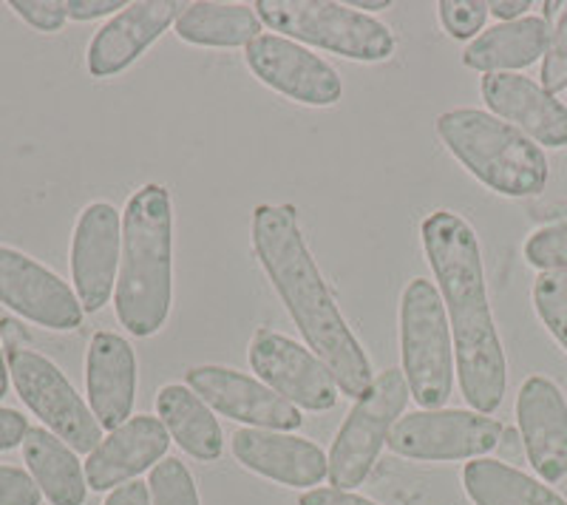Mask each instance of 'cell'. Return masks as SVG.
Listing matches in <instances>:
<instances>
[{"instance_id": "cell-33", "label": "cell", "mask_w": 567, "mask_h": 505, "mask_svg": "<svg viewBox=\"0 0 567 505\" xmlns=\"http://www.w3.org/2000/svg\"><path fill=\"white\" fill-rule=\"evenodd\" d=\"M298 505H381V503L361 497V494L341 492V488H310L307 494H301Z\"/></svg>"}, {"instance_id": "cell-9", "label": "cell", "mask_w": 567, "mask_h": 505, "mask_svg": "<svg viewBox=\"0 0 567 505\" xmlns=\"http://www.w3.org/2000/svg\"><path fill=\"white\" fill-rule=\"evenodd\" d=\"M503 432V423L474 409H420L394 423L386 446L409 461H477L499 446Z\"/></svg>"}, {"instance_id": "cell-5", "label": "cell", "mask_w": 567, "mask_h": 505, "mask_svg": "<svg viewBox=\"0 0 567 505\" xmlns=\"http://www.w3.org/2000/svg\"><path fill=\"white\" fill-rule=\"evenodd\" d=\"M400 358L414 403L443 409L454 389V338L443 296L429 279L409 281L400 296Z\"/></svg>"}, {"instance_id": "cell-27", "label": "cell", "mask_w": 567, "mask_h": 505, "mask_svg": "<svg viewBox=\"0 0 567 505\" xmlns=\"http://www.w3.org/2000/svg\"><path fill=\"white\" fill-rule=\"evenodd\" d=\"M151 505H199L194 474L176 457H165L151 468Z\"/></svg>"}, {"instance_id": "cell-13", "label": "cell", "mask_w": 567, "mask_h": 505, "mask_svg": "<svg viewBox=\"0 0 567 505\" xmlns=\"http://www.w3.org/2000/svg\"><path fill=\"white\" fill-rule=\"evenodd\" d=\"M185 378L187 389H194L213 412H219L230 421L247 423V429H267V432L301 429V409L284 401L278 392L245 372L205 363V367L187 370Z\"/></svg>"}, {"instance_id": "cell-34", "label": "cell", "mask_w": 567, "mask_h": 505, "mask_svg": "<svg viewBox=\"0 0 567 505\" xmlns=\"http://www.w3.org/2000/svg\"><path fill=\"white\" fill-rule=\"evenodd\" d=\"M125 3L120 0H69L65 3V14L71 20H97L105 18V14L123 12Z\"/></svg>"}, {"instance_id": "cell-32", "label": "cell", "mask_w": 567, "mask_h": 505, "mask_svg": "<svg viewBox=\"0 0 567 505\" xmlns=\"http://www.w3.org/2000/svg\"><path fill=\"white\" fill-rule=\"evenodd\" d=\"M0 505H40V488L32 474L0 466Z\"/></svg>"}, {"instance_id": "cell-41", "label": "cell", "mask_w": 567, "mask_h": 505, "mask_svg": "<svg viewBox=\"0 0 567 505\" xmlns=\"http://www.w3.org/2000/svg\"><path fill=\"white\" fill-rule=\"evenodd\" d=\"M9 389V363H7V355H3V350H0V398L7 395Z\"/></svg>"}, {"instance_id": "cell-15", "label": "cell", "mask_w": 567, "mask_h": 505, "mask_svg": "<svg viewBox=\"0 0 567 505\" xmlns=\"http://www.w3.org/2000/svg\"><path fill=\"white\" fill-rule=\"evenodd\" d=\"M516 421L530 466L545 483L567 477V403L548 378L534 375L519 387Z\"/></svg>"}, {"instance_id": "cell-6", "label": "cell", "mask_w": 567, "mask_h": 505, "mask_svg": "<svg viewBox=\"0 0 567 505\" xmlns=\"http://www.w3.org/2000/svg\"><path fill=\"white\" fill-rule=\"evenodd\" d=\"M256 14L281 38H296L354 63H383L398 45L381 20L327 0H258Z\"/></svg>"}, {"instance_id": "cell-31", "label": "cell", "mask_w": 567, "mask_h": 505, "mask_svg": "<svg viewBox=\"0 0 567 505\" xmlns=\"http://www.w3.org/2000/svg\"><path fill=\"white\" fill-rule=\"evenodd\" d=\"M9 9L38 32H60L65 18H69L65 3H60V0H12Z\"/></svg>"}, {"instance_id": "cell-18", "label": "cell", "mask_w": 567, "mask_h": 505, "mask_svg": "<svg viewBox=\"0 0 567 505\" xmlns=\"http://www.w3.org/2000/svg\"><path fill=\"white\" fill-rule=\"evenodd\" d=\"M187 3H165V0H148V3H128L123 12L100 29L89 43V72L94 78H114L125 72L140 54L151 49L171 23H176Z\"/></svg>"}, {"instance_id": "cell-25", "label": "cell", "mask_w": 567, "mask_h": 505, "mask_svg": "<svg viewBox=\"0 0 567 505\" xmlns=\"http://www.w3.org/2000/svg\"><path fill=\"white\" fill-rule=\"evenodd\" d=\"M174 27L176 38L190 45L247 49L261 32V20L245 3H187Z\"/></svg>"}, {"instance_id": "cell-40", "label": "cell", "mask_w": 567, "mask_h": 505, "mask_svg": "<svg viewBox=\"0 0 567 505\" xmlns=\"http://www.w3.org/2000/svg\"><path fill=\"white\" fill-rule=\"evenodd\" d=\"M389 7H392L389 0H354L352 3V9H358V12H361V9H367V14L381 12V9H389Z\"/></svg>"}, {"instance_id": "cell-21", "label": "cell", "mask_w": 567, "mask_h": 505, "mask_svg": "<svg viewBox=\"0 0 567 505\" xmlns=\"http://www.w3.org/2000/svg\"><path fill=\"white\" fill-rule=\"evenodd\" d=\"M550 40V23L545 18H519L511 23H496L488 32L477 34L463 52V63L474 72L511 74L514 69L545 58Z\"/></svg>"}, {"instance_id": "cell-11", "label": "cell", "mask_w": 567, "mask_h": 505, "mask_svg": "<svg viewBox=\"0 0 567 505\" xmlns=\"http://www.w3.org/2000/svg\"><path fill=\"white\" fill-rule=\"evenodd\" d=\"M245 63L256 80L292 103L329 109L343 97V83L336 69L281 34H258L245 49Z\"/></svg>"}, {"instance_id": "cell-12", "label": "cell", "mask_w": 567, "mask_h": 505, "mask_svg": "<svg viewBox=\"0 0 567 505\" xmlns=\"http://www.w3.org/2000/svg\"><path fill=\"white\" fill-rule=\"evenodd\" d=\"M0 305L54 332L78 330L85 312L78 292L58 272L34 261L27 252L3 245H0Z\"/></svg>"}, {"instance_id": "cell-8", "label": "cell", "mask_w": 567, "mask_h": 505, "mask_svg": "<svg viewBox=\"0 0 567 505\" xmlns=\"http://www.w3.org/2000/svg\"><path fill=\"white\" fill-rule=\"evenodd\" d=\"M7 363L20 401L27 403L65 446L78 454H91L103 443V426L94 412L85 406L78 389L71 387L69 378L49 358L27 347V350H7Z\"/></svg>"}, {"instance_id": "cell-2", "label": "cell", "mask_w": 567, "mask_h": 505, "mask_svg": "<svg viewBox=\"0 0 567 505\" xmlns=\"http://www.w3.org/2000/svg\"><path fill=\"white\" fill-rule=\"evenodd\" d=\"M250 234L252 250L307 347L332 372L343 395L358 401L372 387V363L347 327L336 296L329 292L310 247L303 241L296 208L258 205L252 210Z\"/></svg>"}, {"instance_id": "cell-35", "label": "cell", "mask_w": 567, "mask_h": 505, "mask_svg": "<svg viewBox=\"0 0 567 505\" xmlns=\"http://www.w3.org/2000/svg\"><path fill=\"white\" fill-rule=\"evenodd\" d=\"M29 432L27 418L14 412V409H0V452L20 446Z\"/></svg>"}, {"instance_id": "cell-19", "label": "cell", "mask_w": 567, "mask_h": 505, "mask_svg": "<svg viewBox=\"0 0 567 505\" xmlns=\"http://www.w3.org/2000/svg\"><path fill=\"white\" fill-rule=\"evenodd\" d=\"M483 100L496 117L548 148L567 145V109L523 74H485Z\"/></svg>"}, {"instance_id": "cell-28", "label": "cell", "mask_w": 567, "mask_h": 505, "mask_svg": "<svg viewBox=\"0 0 567 505\" xmlns=\"http://www.w3.org/2000/svg\"><path fill=\"white\" fill-rule=\"evenodd\" d=\"M525 259L542 272L567 270V221H554L528 236Z\"/></svg>"}, {"instance_id": "cell-38", "label": "cell", "mask_w": 567, "mask_h": 505, "mask_svg": "<svg viewBox=\"0 0 567 505\" xmlns=\"http://www.w3.org/2000/svg\"><path fill=\"white\" fill-rule=\"evenodd\" d=\"M0 336H3V343H7V350H27L29 347V332L27 327L14 321V318H3L0 321Z\"/></svg>"}, {"instance_id": "cell-16", "label": "cell", "mask_w": 567, "mask_h": 505, "mask_svg": "<svg viewBox=\"0 0 567 505\" xmlns=\"http://www.w3.org/2000/svg\"><path fill=\"white\" fill-rule=\"evenodd\" d=\"M171 434L159 418L136 415L103 437L85 461V483L91 492H114L136 474L168 457Z\"/></svg>"}, {"instance_id": "cell-26", "label": "cell", "mask_w": 567, "mask_h": 505, "mask_svg": "<svg viewBox=\"0 0 567 505\" xmlns=\"http://www.w3.org/2000/svg\"><path fill=\"white\" fill-rule=\"evenodd\" d=\"M534 307L542 324L567 352V270L539 272L534 281Z\"/></svg>"}, {"instance_id": "cell-29", "label": "cell", "mask_w": 567, "mask_h": 505, "mask_svg": "<svg viewBox=\"0 0 567 505\" xmlns=\"http://www.w3.org/2000/svg\"><path fill=\"white\" fill-rule=\"evenodd\" d=\"M440 23L454 40H471L483 32L485 20H488V3L483 0H443L440 3Z\"/></svg>"}, {"instance_id": "cell-7", "label": "cell", "mask_w": 567, "mask_h": 505, "mask_svg": "<svg viewBox=\"0 0 567 505\" xmlns=\"http://www.w3.org/2000/svg\"><path fill=\"white\" fill-rule=\"evenodd\" d=\"M409 383L400 370H383L372 387L354 401L352 412L338 429L332 449H329V483L332 488L352 492L369 477L378 454L386 446L394 423L406 409Z\"/></svg>"}, {"instance_id": "cell-3", "label": "cell", "mask_w": 567, "mask_h": 505, "mask_svg": "<svg viewBox=\"0 0 567 505\" xmlns=\"http://www.w3.org/2000/svg\"><path fill=\"white\" fill-rule=\"evenodd\" d=\"M174 305V205L165 185H142L123 214V252L114 287L120 324L136 338L165 327Z\"/></svg>"}, {"instance_id": "cell-1", "label": "cell", "mask_w": 567, "mask_h": 505, "mask_svg": "<svg viewBox=\"0 0 567 505\" xmlns=\"http://www.w3.org/2000/svg\"><path fill=\"white\" fill-rule=\"evenodd\" d=\"M423 250L452 321L454 363L460 389L480 415L503 406L508 387V361L496 332L485 287L483 250L468 221L452 210H434L423 219Z\"/></svg>"}, {"instance_id": "cell-30", "label": "cell", "mask_w": 567, "mask_h": 505, "mask_svg": "<svg viewBox=\"0 0 567 505\" xmlns=\"http://www.w3.org/2000/svg\"><path fill=\"white\" fill-rule=\"evenodd\" d=\"M542 89L548 94H559L561 89H567V3L550 29L548 52L542 58Z\"/></svg>"}, {"instance_id": "cell-36", "label": "cell", "mask_w": 567, "mask_h": 505, "mask_svg": "<svg viewBox=\"0 0 567 505\" xmlns=\"http://www.w3.org/2000/svg\"><path fill=\"white\" fill-rule=\"evenodd\" d=\"M103 505H151V492L145 483L131 480V483H125V486L114 488V492L105 497Z\"/></svg>"}, {"instance_id": "cell-24", "label": "cell", "mask_w": 567, "mask_h": 505, "mask_svg": "<svg viewBox=\"0 0 567 505\" xmlns=\"http://www.w3.org/2000/svg\"><path fill=\"white\" fill-rule=\"evenodd\" d=\"M463 486L474 505H567L550 486L491 457H477L465 466Z\"/></svg>"}, {"instance_id": "cell-4", "label": "cell", "mask_w": 567, "mask_h": 505, "mask_svg": "<svg viewBox=\"0 0 567 505\" xmlns=\"http://www.w3.org/2000/svg\"><path fill=\"white\" fill-rule=\"evenodd\" d=\"M437 134L454 159L496 194L525 199L548 185L545 151L494 114L477 109L445 111L437 117Z\"/></svg>"}, {"instance_id": "cell-37", "label": "cell", "mask_w": 567, "mask_h": 505, "mask_svg": "<svg viewBox=\"0 0 567 505\" xmlns=\"http://www.w3.org/2000/svg\"><path fill=\"white\" fill-rule=\"evenodd\" d=\"M530 7H534L530 0H494V3H488V12L494 14L496 20L511 23V20L528 18Z\"/></svg>"}, {"instance_id": "cell-17", "label": "cell", "mask_w": 567, "mask_h": 505, "mask_svg": "<svg viewBox=\"0 0 567 505\" xmlns=\"http://www.w3.org/2000/svg\"><path fill=\"white\" fill-rule=\"evenodd\" d=\"M233 454L247 472L290 488H312L329 474V457L307 437L267 429H239Z\"/></svg>"}, {"instance_id": "cell-20", "label": "cell", "mask_w": 567, "mask_h": 505, "mask_svg": "<svg viewBox=\"0 0 567 505\" xmlns=\"http://www.w3.org/2000/svg\"><path fill=\"white\" fill-rule=\"evenodd\" d=\"M85 389L91 412L109 432L131 421L136 401L134 347L116 332H97L85 355Z\"/></svg>"}, {"instance_id": "cell-23", "label": "cell", "mask_w": 567, "mask_h": 505, "mask_svg": "<svg viewBox=\"0 0 567 505\" xmlns=\"http://www.w3.org/2000/svg\"><path fill=\"white\" fill-rule=\"evenodd\" d=\"M23 461L38 483L40 494L52 505H83L89 483L85 466H80L78 452L65 446L58 434L43 426H29L23 437Z\"/></svg>"}, {"instance_id": "cell-39", "label": "cell", "mask_w": 567, "mask_h": 505, "mask_svg": "<svg viewBox=\"0 0 567 505\" xmlns=\"http://www.w3.org/2000/svg\"><path fill=\"white\" fill-rule=\"evenodd\" d=\"M499 452L505 454V457H519V454L525 452V443H523V434L516 432V429H505L503 432V441H499Z\"/></svg>"}, {"instance_id": "cell-10", "label": "cell", "mask_w": 567, "mask_h": 505, "mask_svg": "<svg viewBox=\"0 0 567 505\" xmlns=\"http://www.w3.org/2000/svg\"><path fill=\"white\" fill-rule=\"evenodd\" d=\"M247 361L250 370L292 406L307 412L336 409L341 389L332 372L323 367L316 352L303 350L292 338L272 330L256 332L247 350Z\"/></svg>"}, {"instance_id": "cell-14", "label": "cell", "mask_w": 567, "mask_h": 505, "mask_svg": "<svg viewBox=\"0 0 567 505\" xmlns=\"http://www.w3.org/2000/svg\"><path fill=\"white\" fill-rule=\"evenodd\" d=\"M123 252V219L109 202H91L71 239V279L85 312H100L114 296Z\"/></svg>"}, {"instance_id": "cell-22", "label": "cell", "mask_w": 567, "mask_h": 505, "mask_svg": "<svg viewBox=\"0 0 567 505\" xmlns=\"http://www.w3.org/2000/svg\"><path fill=\"white\" fill-rule=\"evenodd\" d=\"M156 418L165 423L171 441L185 454L202 463H213L221 457L225 434L213 409L196 395L194 389L182 383H168L156 395Z\"/></svg>"}]
</instances>
